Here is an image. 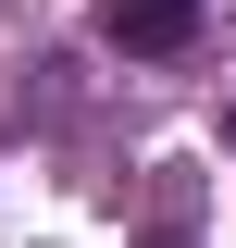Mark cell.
<instances>
[{"instance_id":"obj_1","label":"cell","mask_w":236,"mask_h":248,"mask_svg":"<svg viewBox=\"0 0 236 248\" xmlns=\"http://www.w3.org/2000/svg\"><path fill=\"white\" fill-rule=\"evenodd\" d=\"M100 37H112V50H137V62H162V50H186V37H199V0H100Z\"/></svg>"},{"instance_id":"obj_2","label":"cell","mask_w":236,"mask_h":248,"mask_svg":"<svg viewBox=\"0 0 236 248\" xmlns=\"http://www.w3.org/2000/svg\"><path fill=\"white\" fill-rule=\"evenodd\" d=\"M149 248H186V223H162V236H149Z\"/></svg>"}]
</instances>
